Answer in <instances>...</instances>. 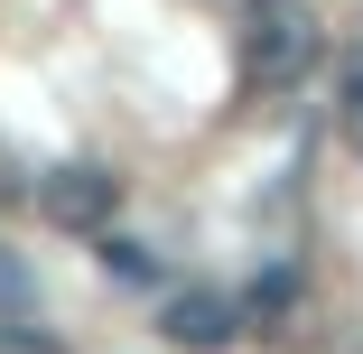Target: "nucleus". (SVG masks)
<instances>
[{"label":"nucleus","mask_w":363,"mask_h":354,"mask_svg":"<svg viewBox=\"0 0 363 354\" xmlns=\"http://www.w3.org/2000/svg\"><path fill=\"white\" fill-rule=\"evenodd\" d=\"M326 56V28L308 0H242V84L252 94H289L308 84Z\"/></svg>","instance_id":"1"},{"label":"nucleus","mask_w":363,"mask_h":354,"mask_svg":"<svg viewBox=\"0 0 363 354\" xmlns=\"http://www.w3.org/2000/svg\"><path fill=\"white\" fill-rule=\"evenodd\" d=\"M38 215H47L56 233H75V243H103L112 215H121V177H112L103 159H65V168L38 177Z\"/></svg>","instance_id":"2"},{"label":"nucleus","mask_w":363,"mask_h":354,"mask_svg":"<svg viewBox=\"0 0 363 354\" xmlns=\"http://www.w3.org/2000/svg\"><path fill=\"white\" fill-rule=\"evenodd\" d=\"M159 336H168L177 354H224V345L242 336V308H233L224 289H168V308H159Z\"/></svg>","instance_id":"3"},{"label":"nucleus","mask_w":363,"mask_h":354,"mask_svg":"<svg viewBox=\"0 0 363 354\" xmlns=\"http://www.w3.org/2000/svg\"><path fill=\"white\" fill-rule=\"evenodd\" d=\"M233 308H242V326H270V317H289V308H298V280H289V270H270L261 289H252V299H233Z\"/></svg>","instance_id":"4"},{"label":"nucleus","mask_w":363,"mask_h":354,"mask_svg":"<svg viewBox=\"0 0 363 354\" xmlns=\"http://www.w3.org/2000/svg\"><path fill=\"white\" fill-rule=\"evenodd\" d=\"M103 270L140 289V280H159V252H150V243H121V233H103Z\"/></svg>","instance_id":"5"},{"label":"nucleus","mask_w":363,"mask_h":354,"mask_svg":"<svg viewBox=\"0 0 363 354\" xmlns=\"http://www.w3.org/2000/svg\"><path fill=\"white\" fill-rule=\"evenodd\" d=\"M345 140H354V159H363V84H354V103H345Z\"/></svg>","instance_id":"6"},{"label":"nucleus","mask_w":363,"mask_h":354,"mask_svg":"<svg viewBox=\"0 0 363 354\" xmlns=\"http://www.w3.org/2000/svg\"><path fill=\"white\" fill-rule=\"evenodd\" d=\"M214 10H242V0H214Z\"/></svg>","instance_id":"7"}]
</instances>
